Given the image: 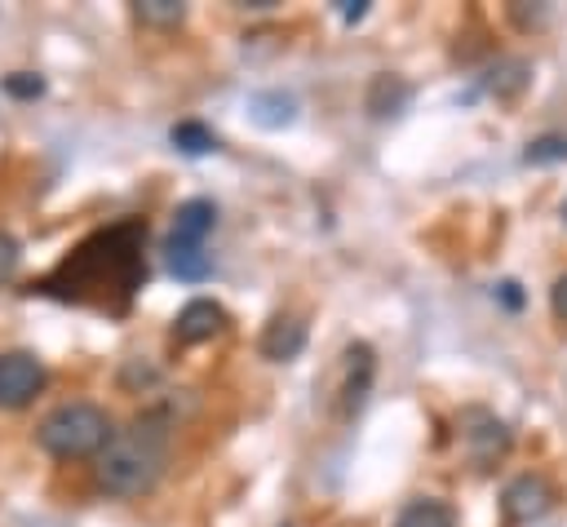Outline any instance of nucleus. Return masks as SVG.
<instances>
[{
  "label": "nucleus",
  "instance_id": "8",
  "mask_svg": "<svg viewBox=\"0 0 567 527\" xmlns=\"http://www.w3.org/2000/svg\"><path fill=\"white\" fill-rule=\"evenodd\" d=\"M226 328V310L217 306V301H186L182 310H177V319H173V337L177 341H186V345H195V341H208V337H217Z\"/></svg>",
  "mask_w": 567,
  "mask_h": 527
},
{
  "label": "nucleus",
  "instance_id": "17",
  "mask_svg": "<svg viewBox=\"0 0 567 527\" xmlns=\"http://www.w3.org/2000/svg\"><path fill=\"white\" fill-rule=\"evenodd\" d=\"M133 13L146 22V27H177L186 18V4L182 0H137Z\"/></svg>",
  "mask_w": 567,
  "mask_h": 527
},
{
  "label": "nucleus",
  "instance_id": "20",
  "mask_svg": "<svg viewBox=\"0 0 567 527\" xmlns=\"http://www.w3.org/2000/svg\"><path fill=\"white\" fill-rule=\"evenodd\" d=\"M18 261H22V248L9 230H0V283H9L18 275Z\"/></svg>",
  "mask_w": 567,
  "mask_h": 527
},
{
  "label": "nucleus",
  "instance_id": "15",
  "mask_svg": "<svg viewBox=\"0 0 567 527\" xmlns=\"http://www.w3.org/2000/svg\"><path fill=\"white\" fill-rule=\"evenodd\" d=\"M527 80H532V66H527L523 58H501V62L487 71L483 89L496 93V97H518V93L527 89Z\"/></svg>",
  "mask_w": 567,
  "mask_h": 527
},
{
  "label": "nucleus",
  "instance_id": "12",
  "mask_svg": "<svg viewBox=\"0 0 567 527\" xmlns=\"http://www.w3.org/2000/svg\"><path fill=\"white\" fill-rule=\"evenodd\" d=\"M408 102H412V84H408L403 75H377V80L368 84V111L381 115V120L408 111Z\"/></svg>",
  "mask_w": 567,
  "mask_h": 527
},
{
  "label": "nucleus",
  "instance_id": "14",
  "mask_svg": "<svg viewBox=\"0 0 567 527\" xmlns=\"http://www.w3.org/2000/svg\"><path fill=\"white\" fill-rule=\"evenodd\" d=\"M394 527H456V509L439 496H416L399 509Z\"/></svg>",
  "mask_w": 567,
  "mask_h": 527
},
{
  "label": "nucleus",
  "instance_id": "7",
  "mask_svg": "<svg viewBox=\"0 0 567 527\" xmlns=\"http://www.w3.org/2000/svg\"><path fill=\"white\" fill-rule=\"evenodd\" d=\"M372 376H377V354L368 341H354L346 350V381H341V412L346 416L363 412V403L372 394Z\"/></svg>",
  "mask_w": 567,
  "mask_h": 527
},
{
  "label": "nucleus",
  "instance_id": "16",
  "mask_svg": "<svg viewBox=\"0 0 567 527\" xmlns=\"http://www.w3.org/2000/svg\"><path fill=\"white\" fill-rule=\"evenodd\" d=\"M168 142H173L182 155H208V151H217V137H213L199 120H182V124H173Z\"/></svg>",
  "mask_w": 567,
  "mask_h": 527
},
{
  "label": "nucleus",
  "instance_id": "13",
  "mask_svg": "<svg viewBox=\"0 0 567 527\" xmlns=\"http://www.w3.org/2000/svg\"><path fill=\"white\" fill-rule=\"evenodd\" d=\"M164 261H168V270L177 279H190V283L208 279V270H213V257L204 252V244H182V239L164 244Z\"/></svg>",
  "mask_w": 567,
  "mask_h": 527
},
{
  "label": "nucleus",
  "instance_id": "3",
  "mask_svg": "<svg viewBox=\"0 0 567 527\" xmlns=\"http://www.w3.org/2000/svg\"><path fill=\"white\" fill-rule=\"evenodd\" d=\"M111 438V421L102 407L93 403H58L40 430H35V443L49 452V456H62V461H75V456H93L102 452Z\"/></svg>",
  "mask_w": 567,
  "mask_h": 527
},
{
  "label": "nucleus",
  "instance_id": "9",
  "mask_svg": "<svg viewBox=\"0 0 567 527\" xmlns=\"http://www.w3.org/2000/svg\"><path fill=\"white\" fill-rule=\"evenodd\" d=\"M257 350H261V359H270V363H288V359H297V354L306 350V323L292 319V314H275V319L266 323Z\"/></svg>",
  "mask_w": 567,
  "mask_h": 527
},
{
  "label": "nucleus",
  "instance_id": "1",
  "mask_svg": "<svg viewBox=\"0 0 567 527\" xmlns=\"http://www.w3.org/2000/svg\"><path fill=\"white\" fill-rule=\"evenodd\" d=\"M142 244H146V221L142 217H124L106 230H93L80 248H71L58 261L53 275H44L35 283V292L120 314L146 279Z\"/></svg>",
  "mask_w": 567,
  "mask_h": 527
},
{
  "label": "nucleus",
  "instance_id": "19",
  "mask_svg": "<svg viewBox=\"0 0 567 527\" xmlns=\"http://www.w3.org/2000/svg\"><path fill=\"white\" fill-rule=\"evenodd\" d=\"M0 89H4L9 97H18V102H31V97H40V93H44V80H40V75H31V71H13V75H4V80H0Z\"/></svg>",
  "mask_w": 567,
  "mask_h": 527
},
{
  "label": "nucleus",
  "instance_id": "6",
  "mask_svg": "<svg viewBox=\"0 0 567 527\" xmlns=\"http://www.w3.org/2000/svg\"><path fill=\"white\" fill-rule=\"evenodd\" d=\"M44 390V368L27 350L0 354V407H27Z\"/></svg>",
  "mask_w": 567,
  "mask_h": 527
},
{
  "label": "nucleus",
  "instance_id": "4",
  "mask_svg": "<svg viewBox=\"0 0 567 527\" xmlns=\"http://www.w3.org/2000/svg\"><path fill=\"white\" fill-rule=\"evenodd\" d=\"M456 438L465 447V456L478 465V469H492L509 447H514V434L505 430V421L487 407H465L456 416Z\"/></svg>",
  "mask_w": 567,
  "mask_h": 527
},
{
  "label": "nucleus",
  "instance_id": "23",
  "mask_svg": "<svg viewBox=\"0 0 567 527\" xmlns=\"http://www.w3.org/2000/svg\"><path fill=\"white\" fill-rule=\"evenodd\" d=\"M501 297H505V306H509V310H518V306H523V292H518V283H514V279H505V283H501Z\"/></svg>",
  "mask_w": 567,
  "mask_h": 527
},
{
  "label": "nucleus",
  "instance_id": "22",
  "mask_svg": "<svg viewBox=\"0 0 567 527\" xmlns=\"http://www.w3.org/2000/svg\"><path fill=\"white\" fill-rule=\"evenodd\" d=\"M363 13H368V0H346V4H341V18H346V22H359Z\"/></svg>",
  "mask_w": 567,
  "mask_h": 527
},
{
  "label": "nucleus",
  "instance_id": "18",
  "mask_svg": "<svg viewBox=\"0 0 567 527\" xmlns=\"http://www.w3.org/2000/svg\"><path fill=\"white\" fill-rule=\"evenodd\" d=\"M558 159H567V133H545L523 151V164H558Z\"/></svg>",
  "mask_w": 567,
  "mask_h": 527
},
{
  "label": "nucleus",
  "instance_id": "24",
  "mask_svg": "<svg viewBox=\"0 0 567 527\" xmlns=\"http://www.w3.org/2000/svg\"><path fill=\"white\" fill-rule=\"evenodd\" d=\"M284 527H288V523H284Z\"/></svg>",
  "mask_w": 567,
  "mask_h": 527
},
{
  "label": "nucleus",
  "instance_id": "21",
  "mask_svg": "<svg viewBox=\"0 0 567 527\" xmlns=\"http://www.w3.org/2000/svg\"><path fill=\"white\" fill-rule=\"evenodd\" d=\"M549 306H554L558 319H567V275L554 279V288H549Z\"/></svg>",
  "mask_w": 567,
  "mask_h": 527
},
{
  "label": "nucleus",
  "instance_id": "11",
  "mask_svg": "<svg viewBox=\"0 0 567 527\" xmlns=\"http://www.w3.org/2000/svg\"><path fill=\"white\" fill-rule=\"evenodd\" d=\"M248 115H252V124H261V128H284V124L297 120V97L284 93V89L252 93V97H248Z\"/></svg>",
  "mask_w": 567,
  "mask_h": 527
},
{
  "label": "nucleus",
  "instance_id": "5",
  "mask_svg": "<svg viewBox=\"0 0 567 527\" xmlns=\"http://www.w3.org/2000/svg\"><path fill=\"white\" fill-rule=\"evenodd\" d=\"M549 509H554V487H549L540 474H518V478L501 492V514H505V523H514V527H527V523L545 518Z\"/></svg>",
  "mask_w": 567,
  "mask_h": 527
},
{
  "label": "nucleus",
  "instance_id": "2",
  "mask_svg": "<svg viewBox=\"0 0 567 527\" xmlns=\"http://www.w3.org/2000/svg\"><path fill=\"white\" fill-rule=\"evenodd\" d=\"M168 465V412L151 407L128 421V430H115L106 447L97 452V487L111 496H142L159 483Z\"/></svg>",
  "mask_w": 567,
  "mask_h": 527
},
{
  "label": "nucleus",
  "instance_id": "10",
  "mask_svg": "<svg viewBox=\"0 0 567 527\" xmlns=\"http://www.w3.org/2000/svg\"><path fill=\"white\" fill-rule=\"evenodd\" d=\"M213 226H217L213 199H186V204H177V213H173V235H168V239L204 244V235H208Z\"/></svg>",
  "mask_w": 567,
  "mask_h": 527
}]
</instances>
